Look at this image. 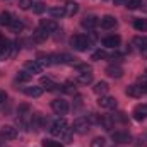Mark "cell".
Returning <instances> with one entry per match:
<instances>
[{"label": "cell", "instance_id": "b9f144b4", "mask_svg": "<svg viewBox=\"0 0 147 147\" xmlns=\"http://www.w3.org/2000/svg\"><path fill=\"white\" fill-rule=\"evenodd\" d=\"M2 139H3V137H2V135H0V147H2V144H3V142H2Z\"/></svg>", "mask_w": 147, "mask_h": 147}, {"label": "cell", "instance_id": "ac0fdd59", "mask_svg": "<svg viewBox=\"0 0 147 147\" xmlns=\"http://www.w3.org/2000/svg\"><path fill=\"white\" fill-rule=\"evenodd\" d=\"M99 24H101V28H105V29H111V28L116 26V19H115L113 16H105V17H101Z\"/></svg>", "mask_w": 147, "mask_h": 147}, {"label": "cell", "instance_id": "8992f818", "mask_svg": "<svg viewBox=\"0 0 147 147\" xmlns=\"http://www.w3.org/2000/svg\"><path fill=\"white\" fill-rule=\"evenodd\" d=\"M12 55V43L5 38L0 39V60H5L7 57Z\"/></svg>", "mask_w": 147, "mask_h": 147}, {"label": "cell", "instance_id": "d6986e66", "mask_svg": "<svg viewBox=\"0 0 147 147\" xmlns=\"http://www.w3.org/2000/svg\"><path fill=\"white\" fill-rule=\"evenodd\" d=\"M108 89H110V86H108V82H105V80H101V82H98L96 86H94V92L98 94V96H105L106 92H108Z\"/></svg>", "mask_w": 147, "mask_h": 147}, {"label": "cell", "instance_id": "f546056e", "mask_svg": "<svg viewBox=\"0 0 147 147\" xmlns=\"http://www.w3.org/2000/svg\"><path fill=\"white\" fill-rule=\"evenodd\" d=\"M22 28H24V24H22L19 19H12V22H10V29H12L14 33H19V31H22Z\"/></svg>", "mask_w": 147, "mask_h": 147}, {"label": "cell", "instance_id": "44dd1931", "mask_svg": "<svg viewBox=\"0 0 147 147\" xmlns=\"http://www.w3.org/2000/svg\"><path fill=\"white\" fill-rule=\"evenodd\" d=\"M125 92H127V96H130V98H140V96L144 94L139 86H128V87L125 89Z\"/></svg>", "mask_w": 147, "mask_h": 147}, {"label": "cell", "instance_id": "2e32d148", "mask_svg": "<svg viewBox=\"0 0 147 147\" xmlns=\"http://www.w3.org/2000/svg\"><path fill=\"white\" fill-rule=\"evenodd\" d=\"M106 74L113 77V79H120L121 75H123V69L120 67V65H108L106 67Z\"/></svg>", "mask_w": 147, "mask_h": 147}, {"label": "cell", "instance_id": "6da1fadb", "mask_svg": "<svg viewBox=\"0 0 147 147\" xmlns=\"http://www.w3.org/2000/svg\"><path fill=\"white\" fill-rule=\"evenodd\" d=\"M70 45H72L74 50H77V51H86L91 46V39L86 36V34H75L70 39Z\"/></svg>", "mask_w": 147, "mask_h": 147}, {"label": "cell", "instance_id": "ab89813d", "mask_svg": "<svg viewBox=\"0 0 147 147\" xmlns=\"http://www.w3.org/2000/svg\"><path fill=\"white\" fill-rule=\"evenodd\" d=\"M7 101V94H5V91H0V105H3Z\"/></svg>", "mask_w": 147, "mask_h": 147}, {"label": "cell", "instance_id": "ffe728a7", "mask_svg": "<svg viewBox=\"0 0 147 147\" xmlns=\"http://www.w3.org/2000/svg\"><path fill=\"white\" fill-rule=\"evenodd\" d=\"M79 84H82V86H87V84H91L92 82V74L91 72H82L77 75V79H75Z\"/></svg>", "mask_w": 147, "mask_h": 147}, {"label": "cell", "instance_id": "5bb4252c", "mask_svg": "<svg viewBox=\"0 0 147 147\" xmlns=\"http://www.w3.org/2000/svg\"><path fill=\"white\" fill-rule=\"evenodd\" d=\"M132 115H134V118H135L137 121L146 120L147 118V105H139V106H135Z\"/></svg>", "mask_w": 147, "mask_h": 147}, {"label": "cell", "instance_id": "30bf717a", "mask_svg": "<svg viewBox=\"0 0 147 147\" xmlns=\"http://www.w3.org/2000/svg\"><path fill=\"white\" fill-rule=\"evenodd\" d=\"M98 24H99V19H98L96 16H86V17L80 21V26L86 28V29H94Z\"/></svg>", "mask_w": 147, "mask_h": 147}, {"label": "cell", "instance_id": "603a6c76", "mask_svg": "<svg viewBox=\"0 0 147 147\" xmlns=\"http://www.w3.org/2000/svg\"><path fill=\"white\" fill-rule=\"evenodd\" d=\"M105 130H111L113 128V118L110 116H99V121H98Z\"/></svg>", "mask_w": 147, "mask_h": 147}, {"label": "cell", "instance_id": "7a4b0ae2", "mask_svg": "<svg viewBox=\"0 0 147 147\" xmlns=\"http://www.w3.org/2000/svg\"><path fill=\"white\" fill-rule=\"evenodd\" d=\"M67 127H69V123H67L63 118H58V120H55V121L51 123L50 134H51L53 137H60V135H63V134L67 132Z\"/></svg>", "mask_w": 147, "mask_h": 147}, {"label": "cell", "instance_id": "f35d334b", "mask_svg": "<svg viewBox=\"0 0 147 147\" xmlns=\"http://www.w3.org/2000/svg\"><path fill=\"white\" fill-rule=\"evenodd\" d=\"M77 69H79L80 72H91V67H89V65H77Z\"/></svg>", "mask_w": 147, "mask_h": 147}, {"label": "cell", "instance_id": "e575fe53", "mask_svg": "<svg viewBox=\"0 0 147 147\" xmlns=\"http://www.w3.org/2000/svg\"><path fill=\"white\" fill-rule=\"evenodd\" d=\"M45 9H46V5H45L43 2H36V3H33V12H34V14H41V12H45Z\"/></svg>", "mask_w": 147, "mask_h": 147}, {"label": "cell", "instance_id": "7bdbcfd3", "mask_svg": "<svg viewBox=\"0 0 147 147\" xmlns=\"http://www.w3.org/2000/svg\"><path fill=\"white\" fill-rule=\"evenodd\" d=\"M2 38H3V36H2V34H0V39H2Z\"/></svg>", "mask_w": 147, "mask_h": 147}, {"label": "cell", "instance_id": "ba28073f", "mask_svg": "<svg viewBox=\"0 0 147 147\" xmlns=\"http://www.w3.org/2000/svg\"><path fill=\"white\" fill-rule=\"evenodd\" d=\"M111 139H113V142H116V144H128V142L132 140V135H130L128 132H115V134L111 135Z\"/></svg>", "mask_w": 147, "mask_h": 147}, {"label": "cell", "instance_id": "277c9868", "mask_svg": "<svg viewBox=\"0 0 147 147\" xmlns=\"http://www.w3.org/2000/svg\"><path fill=\"white\" fill-rule=\"evenodd\" d=\"M75 57L72 55H67V53H60V55H50V62L51 63H57V65H60V63H70L74 65L75 63Z\"/></svg>", "mask_w": 147, "mask_h": 147}, {"label": "cell", "instance_id": "4316f807", "mask_svg": "<svg viewBox=\"0 0 147 147\" xmlns=\"http://www.w3.org/2000/svg\"><path fill=\"white\" fill-rule=\"evenodd\" d=\"M134 28L137 31H146L147 29V19H135L134 21Z\"/></svg>", "mask_w": 147, "mask_h": 147}, {"label": "cell", "instance_id": "836d02e7", "mask_svg": "<svg viewBox=\"0 0 147 147\" xmlns=\"http://www.w3.org/2000/svg\"><path fill=\"white\" fill-rule=\"evenodd\" d=\"M106 57H108V53H106L105 50H98V51L92 53L91 58H92V60H103V58H106Z\"/></svg>", "mask_w": 147, "mask_h": 147}, {"label": "cell", "instance_id": "83f0119b", "mask_svg": "<svg viewBox=\"0 0 147 147\" xmlns=\"http://www.w3.org/2000/svg\"><path fill=\"white\" fill-rule=\"evenodd\" d=\"M12 22V16L9 12H2L0 14V26H10Z\"/></svg>", "mask_w": 147, "mask_h": 147}, {"label": "cell", "instance_id": "1f68e13d", "mask_svg": "<svg viewBox=\"0 0 147 147\" xmlns=\"http://www.w3.org/2000/svg\"><path fill=\"white\" fill-rule=\"evenodd\" d=\"M125 5L130 9V10H135L142 5V0H125Z\"/></svg>", "mask_w": 147, "mask_h": 147}, {"label": "cell", "instance_id": "4dcf8cb0", "mask_svg": "<svg viewBox=\"0 0 147 147\" xmlns=\"http://www.w3.org/2000/svg\"><path fill=\"white\" fill-rule=\"evenodd\" d=\"M41 146L43 147H63L60 142H57V140H53V139H43V140H41Z\"/></svg>", "mask_w": 147, "mask_h": 147}, {"label": "cell", "instance_id": "d4e9b609", "mask_svg": "<svg viewBox=\"0 0 147 147\" xmlns=\"http://www.w3.org/2000/svg\"><path fill=\"white\" fill-rule=\"evenodd\" d=\"M46 38H48V33H46L45 29H41V28L33 33V39H34V41H39V43H41V41H45Z\"/></svg>", "mask_w": 147, "mask_h": 147}, {"label": "cell", "instance_id": "8d00e7d4", "mask_svg": "<svg viewBox=\"0 0 147 147\" xmlns=\"http://www.w3.org/2000/svg\"><path fill=\"white\" fill-rule=\"evenodd\" d=\"M19 7L24 9V10H28L29 7H33V0H19Z\"/></svg>", "mask_w": 147, "mask_h": 147}, {"label": "cell", "instance_id": "3957f363", "mask_svg": "<svg viewBox=\"0 0 147 147\" xmlns=\"http://www.w3.org/2000/svg\"><path fill=\"white\" fill-rule=\"evenodd\" d=\"M89 128H91V121H89V118L80 116V118L74 120V125H72L74 132H77V134H86Z\"/></svg>", "mask_w": 147, "mask_h": 147}, {"label": "cell", "instance_id": "f1b7e54d", "mask_svg": "<svg viewBox=\"0 0 147 147\" xmlns=\"http://www.w3.org/2000/svg\"><path fill=\"white\" fill-rule=\"evenodd\" d=\"M31 79H33V75L28 72V70H21V72L17 74V80L19 82H29Z\"/></svg>", "mask_w": 147, "mask_h": 147}, {"label": "cell", "instance_id": "9a60e30c", "mask_svg": "<svg viewBox=\"0 0 147 147\" xmlns=\"http://www.w3.org/2000/svg\"><path fill=\"white\" fill-rule=\"evenodd\" d=\"M24 94L29 96V98H39L43 94V87L41 86H29V87H24Z\"/></svg>", "mask_w": 147, "mask_h": 147}, {"label": "cell", "instance_id": "e0dca14e", "mask_svg": "<svg viewBox=\"0 0 147 147\" xmlns=\"http://www.w3.org/2000/svg\"><path fill=\"white\" fill-rule=\"evenodd\" d=\"M39 84H41V87H43V89H48V91H55V89H58V87H60V86H58V84H55L50 77H41Z\"/></svg>", "mask_w": 147, "mask_h": 147}, {"label": "cell", "instance_id": "52a82bcc", "mask_svg": "<svg viewBox=\"0 0 147 147\" xmlns=\"http://www.w3.org/2000/svg\"><path fill=\"white\" fill-rule=\"evenodd\" d=\"M0 135L5 139V140H12L17 137V128L12 127V125H3L2 130H0Z\"/></svg>", "mask_w": 147, "mask_h": 147}, {"label": "cell", "instance_id": "5b68a950", "mask_svg": "<svg viewBox=\"0 0 147 147\" xmlns=\"http://www.w3.org/2000/svg\"><path fill=\"white\" fill-rule=\"evenodd\" d=\"M51 110L57 115H67L69 113V103L65 99H55V101H51Z\"/></svg>", "mask_w": 147, "mask_h": 147}, {"label": "cell", "instance_id": "7402d4cb", "mask_svg": "<svg viewBox=\"0 0 147 147\" xmlns=\"http://www.w3.org/2000/svg\"><path fill=\"white\" fill-rule=\"evenodd\" d=\"M134 45L142 50V51H147V36H135L134 38Z\"/></svg>", "mask_w": 147, "mask_h": 147}, {"label": "cell", "instance_id": "7c38bea8", "mask_svg": "<svg viewBox=\"0 0 147 147\" xmlns=\"http://www.w3.org/2000/svg\"><path fill=\"white\" fill-rule=\"evenodd\" d=\"M45 67L38 62V60H33V62H26V65H24V70H28V72L31 74V75H34V74H41Z\"/></svg>", "mask_w": 147, "mask_h": 147}, {"label": "cell", "instance_id": "4fadbf2b", "mask_svg": "<svg viewBox=\"0 0 147 147\" xmlns=\"http://www.w3.org/2000/svg\"><path fill=\"white\" fill-rule=\"evenodd\" d=\"M120 43H121V38L118 34H111L103 39V46H106V48H116V46H120Z\"/></svg>", "mask_w": 147, "mask_h": 147}, {"label": "cell", "instance_id": "d6a6232c", "mask_svg": "<svg viewBox=\"0 0 147 147\" xmlns=\"http://www.w3.org/2000/svg\"><path fill=\"white\" fill-rule=\"evenodd\" d=\"M91 147H106V140L103 137H96V139H92Z\"/></svg>", "mask_w": 147, "mask_h": 147}, {"label": "cell", "instance_id": "60d3db41", "mask_svg": "<svg viewBox=\"0 0 147 147\" xmlns=\"http://www.w3.org/2000/svg\"><path fill=\"white\" fill-rule=\"evenodd\" d=\"M121 3H125V0H115V5H121Z\"/></svg>", "mask_w": 147, "mask_h": 147}, {"label": "cell", "instance_id": "9c48e42d", "mask_svg": "<svg viewBox=\"0 0 147 147\" xmlns=\"http://www.w3.org/2000/svg\"><path fill=\"white\" fill-rule=\"evenodd\" d=\"M98 105H99L101 108L113 110V108H116V99H115V98H111V96H101V98L98 99Z\"/></svg>", "mask_w": 147, "mask_h": 147}, {"label": "cell", "instance_id": "cb8c5ba5", "mask_svg": "<svg viewBox=\"0 0 147 147\" xmlns=\"http://www.w3.org/2000/svg\"><path fill=\"white\" fill-rule=\"evenodd\" d=\"M77 12H79V3L69 2V3L65 5V16H75Z\"/></svg>", "mask_w": 147, "mask_h": 147}, {"label": "cell", "instance_id": "484cf974", "mask_svg": "<svg viewBox=\"0 0 147 147\" xmlns=\"http://www.w3.org/2000/svg\"><path fill=\"white\" fill-rule=\"evenodd\" d=\"M50 16L51 17H63L65 16V7H51L50 9Z\"/></svg>", "mask_w": 147, "mask_h": 147}, {"label": "cell", "instance_id": "8fae6325", "mask_svg": "<svg viewBox=\"0 0 147 147\" xmlns=\"http://www.w3.org/2000/svg\"><path fill=\"white\" fill-rule=\"evenodd\" d=\"M39 28L45 29L46 33H53V31L58 29V24H57V21H53V19H41Z\"/></svg>", "mask_w": 147, "mask_h": 147}, {"label": "cell", "instance_id": "d590c367", "mask_svg": "<svg viewBox=\"0 0 147 147\" xmlns=\"http://www.w3.org/2000/svg\"><path fill=\"white\" fill-rule=\"evenodd\" d=\"M62 87H63V91H65V92H69V94L75 92V84H72V82H67V84H63Z\"/></svg>", "mask_w": 147, "mask_h": 147}, {"label": "cell", "instance_id": "74e56055", "mask_svg": "<svg viewBox=\"0 0 147 147\" xmlns=\"http://www.w3.org/2000/svg\"><path fill=\"white\" fill-rule=\"evenodd\" d=\"M139 87H140V91H142L144 94H147V79H140Z\"/></svg>", "mask_w": 147, "mask_h": 147}]
</instances>
